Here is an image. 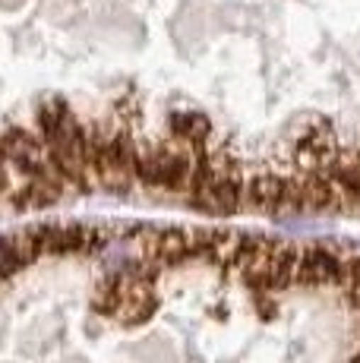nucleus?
I'll use <instances>...</instances> for the list:
<instances>
[{"label": "nucleus", "instance_id": "nucleus-4", "mask_svg": "<svg viewBox=\"0 0 360 363\" xmlns=\"http://www.w3.org/2000/svg\"><path fill=\"white\" fill-rule=\"evenodd\" d=\"M23 265H29V262H26V256L19 253L16 240H4V237H0V278L16 275Z\"/></svg>", "mask_w": 360, "mask_h": 363}, {"label": "nucleus", "instance_id": "nucleus-3", "mask_svg": "<svg viewBox=\"0 0 360 363\" xmlns=\"http://www.w3.org/2000/svg\"><path fill=\"white\" fill-rule=\"evenodd\" d=\"M168 127H171V136L184 145H199L212 136L209 117L196 114V111H174L171 121H168Z\"/></svg>", "mask_w": 360, "mask_h": 363}, {"label": "nucleus", "instance_id": "nucleus-5", "mask_svg": "<svg viewBox=\"0 0 360 363\" xmlns=\"http://www.w3.org/2000/svg\"><path fill=\"white\" fill-rule=\"evenodd\" d=\"M10 180H13V171L4 164V158H0V193L10 190Z\"/></svg>", "mask_w": 360, "mask_h": 363}, {"label": "nucleus", "instance_id": "nucleus-6", "mask_svg": "<svg viewBox=\"0 0 360 363\" xmlns=\"http://www.w3.org/2000/svg\"><path fill=\"white\" fill-rule=\"evenodd\" d=\"M26 0H0V10H19Z\"/></svg>", "mask_w": 360, "mask_h": 363}, {"label": "nucleus", "instance_id": "nucleus-1", "mask_svg": "<svg viewBox=\"0 0 360 363\" xmlns=\"http://www.w3.org/2000/svg\"><path fill=\"white\" fill-rule=\"evenodd\" d=\"M344 250L335 247H300L297 253V284H307V288H325V284H338L344 281Z\"/></svg>", "mask_w": 360, "mask_h": 363}, {"label": "nucleus", "instance_id": "nucleus-2", "mask_svg": "<svg viewBox=\"0 0 360 363\" xmlns=\"http://www.w3.org/2000/svg\"><path fill=\"white\" fill-rule=\"evenodd\" d=\"M0 158L16 174H35L47 164V149H45V143H41V136H35V133H29L23 127H13L0 139Z\"/></svg>", "mask_w": 360, "mask_h": 363}]
</instances>
